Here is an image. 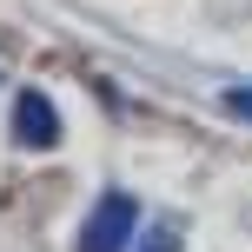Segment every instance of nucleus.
<instances>
[{
  "mask_svg": "<svg viewBox=\"0 0 252 252\" xmlns=\"http://www.w3.org/2000/svg\"><path fill=\"white\" fill-rule=\"evenodd\" d=\"M133 226H139V199L133 192H100V206L87 213L73 252H126L133 246Z\"/></svg>",
  "mask_w": 252,
  "mask_h": 252,
  "instance_id": "obj_1",
  "label": "nucleus"
},
{
  "mask_svg": "<svg viewBox=\"0 0 252 252\" xmlns=\"http://www.w3.org/2000/svg\"><path fill=\"white\" fill-rule=\"evenodd\" d=\"M13 133H20V146H33V153L60 146V113H53V100L40 87H27L20 100H13Z\"/></svg>",
  "mask_w": 252,
  "mask_h": 252,
  "instance_id": "obj_2",
  "label": "nucleus"
},
{
  "mask_svg": "<svg viewBox=\"0 0 252 252\" xmlns=\"http://www.w3.org/2000/svg\"><path fill=\"white\" fill-rule=\"evenodd\" d=\"M133 252H179V219H153L146 239H139Z\"/></svg>",
  "mask_w": 252,
  "mask_h": 252,
  "instance_id": "obj_3",
  "label": "nucleus"
},
{
  "mask_svg": "<svg viewBox=\"0 0 252 252\" xmlns=\"http://www.w3.org/2000/svg\"><path fill=\"white\" fill-rule=\"evenodd\" d=\"M226 113H232V120H252V80L226 87Z\"/></svg>",
  "mask_w": 252,
  "mask_h": 252,
  "instance_id": "obj_4",
  "label": "nucleus"
}]
</instances>
